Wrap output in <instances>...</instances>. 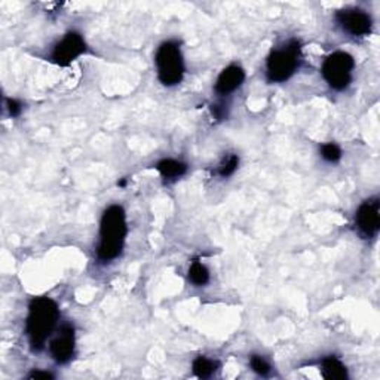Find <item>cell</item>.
I'll list each match as a JSON object with an SVG mask.
<instances>
[{
    "instance_id": "obj_18",
    "label": "cell",
    "mask_w": 380,
    "mask_h": 380,
    "mask_svg": "<svg viewBox=\"0 0 380 380\" xmlns=\"http://www.w3.org/2000/svg\"><path fill=\"white\" fill-rule=\"evenodd\" d=\"M6 109L9 111L11 118H18L22 111V104L15 98H8L6 100Z\"/></svg>"
},
{
    "instance_id": "obj_14",
    "label": "cell",
    "mask_w": 380,
    "mask_h": 380,
    "mask_svg": "<svg viewBox=\"0 0 380 380\" xmlns=\"http://www.w3.org/2000/svg\"><path fill=\"white\" fill-rule=\"evenodd\" d=\"M189 280L196 287H204L210 283V271L204 263L199 260H194L189 268Z\"/></svg>"
},
{
    "instance_id": "obj_7",
    "label": "cell",
    "mask_w": 380,
    "mask_h": 380,
    "mask_svg": "<svg viewBox=\"0 0 380 380\" xmlns=\"http://www.w3.org/2000/svg\"><path fill=\"white\" fill-rule=\"evenodd\" d=\"M85 53H86V42L82 37V34L78 32H69L54 46L53 54H50V60H53L55 65L66 67V66H70L76 58H79Z\"/></svg>"
},
{
    "instance_id": "obj_15",
    "label": "cell",
    "mask_w": 380,
    "mask_h": 380,
    "mask_svg": "<svg viewBox=\"0 0 380 380\" xmlns=\"http://www.w3.org/2000/svg\"><path fill=\"white\" fill-rule=\"evenodd\" d=\"M238 167H239V156L235 154H229L227 156H224L223 161L219 163L217 175L222 177V179H227V177L235 174Z\"/></svg>"
},
{
    "instance_id": "obj_3",
    "label": "cell",
    "mask_w": 380,
    "mask_h": 380,
    "mask_svg": "<svg viewBox=\"0 0 380 380\" xmlns=\"http://www.w3.org/2000/svg\"><path fill=\"white\" fill-rule=\"evenodd\" d=\"M301 61V45L297 39L271 50L266 60V79L271 83L287 82L293 76Z\"/></svg>"
},
{
    "instance_id": "obj_11",
    "label": "cell",
    "mask_w": 380,
    "mask_h": 380,
    "mask_svg": "<svg viewBox=\"0 0 380 380\" xmlns=\"http://www.w3.org/2000/svg\"><path fill=\"white\" fill-rule=\"evenodd\" d=\"M155 168L158 170L162 179L168 183L179 180L180 177H183L187 172L186 163L177 159H162L156 163Z\"/></svg>"
},
{
    "instance_id": "obj_10",
    "label": "cell",
    "mask_w": 380,
    "mask_h": 380,
    "mask_svg": "<svg viewBox=\"0 0 380 380\" xmlns=\"http://www.w3.org/2000/svg\"><path fill=\"white\" fill-rule=\"evenodd\" d=\"M245 81V72L240 66H227L220 74L214 85V91L222 97L229 95L239 90Z\"/></svg>"
},
{
    "instance_id": "obj_8",
    "label": "cell",
    "mask_w": 380,
    "mask_h": 380,
    "mask_svg": "<svg viewBox=\"0 0 380 380\" xmlns=\"http://www.w3.org/2000/svg\"><path fill=\"white\" fill-rule=\"evenodd\" d=\"M355 226L362 238L373 239L380 231V201L377 196L365 199L355 214Z\"/></svg>"
},
{
    "instance_id": "obj_4",
    "label": "cell",
    "mask_w": 380,
    "mask_h": 380,
    "mask_svg": "<svg viewBox=\"0 0 380 380\" xmlns=\"http://www.w3.org/2000/svg\"><path fill=\"white\" fill-rule=\"evenodd\" d=\"M155 62L158 79L163 86L171 88L182 83L186 73V66L180 45L175 41H167L159 45L155 55Z\"/></svg>"
},
{
    "instance_id": "obj_9",
    "label": "cell",
    "mask_w": 380,
    "mask_h": 380,
    "mask_svg": "<svg viewBox=\"0 0 380 380\" xmlns=\"http://www.w3.org/2000/svg\"><path fill=\"white\" fill-rule=\"evenodd\" d=\"M74 328L69 324L62 325L58 334L49 344L50 357L57 364H67L74 355Z\"/></svg>"
},
{
    "instance_id": "obj_1",
    "label": "cell",
    "mask_w": 380,
    "mask_h": 380,
    "mask_svg": "<svg viewBox=\"0 0 380 380\" xmlns=\"http://www.w3.org/2000/svg\"><path fill=\"white\" fill-rule=\"evenodd\" d=\"M126 233H128V226H126L125 210L121 205H110L106 208L100 222L98 260L109 263L118 259L123 251Z\"/></svg>"
},
{
    "instance_id": "obj_12",
    "label": "cell",
    "mask_w": 380,
    "mask_h": 380,
    "mask_svg": "<svg viewBox=\"0 0 380 380\" xmlns=\"http://www.w3.org/2000/svg\"><path fill=\"white\" fill-rule=\"evenodd\" d=\"M321 374L328 380H345L348 379V370L345 364L337 357L330 355L321 361Z\"/></svg>"
},
{
    "instance_id": "obj_5",
    "label": "cell",
    "mask_w": 380,
    "mask_h": 380,
    "mask_svg": "<svg viewBox=\"0 0 380 380\" xmlns=\"http://www.w3.org/2000/svg\"><path fill=\"white\" fill-rule=\"evenodd\" d=\"M355 60L345 50H336L328 55L321 67V74L328 86L334 91H344L352 82Z\"/></svg>"
},
{
    "instance_id": "obj_2",
    "label": "cell",
    "mask_w": 380,
    "mask_h": 380,
    "mask_svg": "<svg viewBox=\"0 0 380 380\" xmlns=\"http://www.w3.org/2000/svg\"><path fill=\"white\" fill-rule=\"evenodd\" d=\"M60 320V308L50 297H36L29 305L25 333L33 351H42Z\"/></svg>"
},
{
    "instance_id": "obj_16",
    "label": "cell",
    "mask_w": 380,
    "mask_h": 380,
    "mask_svg": "<svg viewBox=\"0 0 380 380\" xmlns=\"http://www.w3.org/2000/svg\"><path fill=\"white\" fill-rule=\"evenodd\" d=\"M321 158L328 163H336L341 159V149L336 143H325L320 147Z\"/></svg>"
},
{
    "instance_id": "obj_20",
    "label": "cell",
    "mask_w": 380,
    "mask_h": 380,
    "mask_svg": "<svg viewBox=\"0 0 380 380\" xmlns=\"http://www.w3.org/2000/svg\"><path fill=\"white\" fill-rule=\"evenodd\" d=\"M29 379H54V374L49 372H42V370H34L33 373L29 374Z\"/></svg>"
},
{
    "instance_id": "obj_19",
    "label": "cell",
    "mask_w": 380,
    "mask_h": 380,
    "mask_svg": "<svg viewBox=\"0 0 380 380\" xmlns=\"http://www.w3.org/2000/svg\"><path fill=\"white\" fill-rule=\"evenodd\" d=\"M211 113H212V116L215 119H219V121H223L227 118V110L224 109L223 104H215L211 107Z\"/></svg>"
},
{
    "instance_id": "obj_17",
    "label": "cell",
    "mask_w": 380,
    "mask_h": 380,
    "mask_svg": "<svg viewBox=\"0 0 380 380\" xmlns=\"http://www.w3.org/2000/svg\"><path fill=\"white\" fill-rule=\"evenodd\" d=\"M250 365H251V370L257 373L259 376H268L272 370L271 364L266 361L262 355H251Z\"/></svg>"
},
{
    "instance_id": "obj_6",
    "label": "cell",
    "mask_w": 380,
    "mask_h": 380,
    "mask_svg": "<svg viewBox=\"0 0 380 380\" xmlns=\"http://www.w3.org/2000/svg\"><path fill=\"white\" fill-rule=\"evenodd\" d=\"M336 22L345 33L353 37L369 36L373 29V18L360 8H345L336 12Z\"/></svg>"
},
{
    "instance_id": "obj_13",
    "label": "cell",
    "mask_w": 380,
    "mask_h": 380,
    "mask_svg": "<svg viewBox=\"0 0 380 380\" xmlns=\"http://www.w3.org/2000/svg\"><path fill=\"white\" fill-rule=\"evenodd\" d=\"M192 369H194V374L196 377H199V379H208L215 372H217L219 362L214 361V360H210L207 357H198L194 361V364H192Z\"/></svg>"
}]
</instances>
